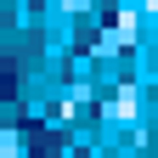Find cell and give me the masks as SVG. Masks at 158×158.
<instances>
[{"label": "cell", "mask_w": 158, "mask_h": 158, "mask_svg": "<svg viewBox=\"0 0 158 158\" xmlns=\"http://www.w3.org/2000/svg\"><path fill=\"white\" fill-rule=\"evenodd\" d=\"M34 152H40V158H56L62 141H56V135H34Z\"/></svg>", "instance_id": "6da1fadb"}]
</instances>
